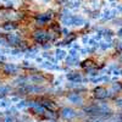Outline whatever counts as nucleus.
Instances as JSON below:
<instances>
[{"instance_id":"nucleus-1","label":"nucleus","mask_w":122,"mask_h":122,"mask_svg":"<svg viewBox=\"0 0 122 122\" xmlns=\"http://www.w3.org/2000/svg\"><path fill=\"white\" fill-rule=\"evenodd\" d=\"M33 38L37 40L38 43L45 44L48 40L50 39V34L48 32H45V30H43V29H37L36 32L33 33Z\"/></svg>"},{"instance_id":"nucleus-2","label":"nucleus","mask_w":122,"mask_h":122,"mask_svg":"<svg viewBox=\"0 0 122 122\" xmlns=\"http://www.w3.org/2000/svg\"><path fill=\"white\" fill-rule=\"evenodd\" d=\"M94 97H95V99L103 100V99L109 97V93H107V90L104 87H97L94 89Z\"/></svg>"},{"instance_id":"nucleus-3","label":"nucleus","mask_w":122,"mask_h":122,"mask_svg":"<svg viewBox=\"0 0 122 122\" xmlns=\"http://www.w3.org/2000/svg\"><path fill=\"white\" fill-rule=\"evenodd\" d=\"M40 101H42V103H40V105H42L45 110H48V111H56L57 105L54 103V101L49 100V99H42Z\"/></svg>"},{"instance_id":"nucleus-4","label":"nucleus","mask_w":122,"mask_h":122,"mask_svg":"<svg viewBox=\"0 0 122 122\" xmlns=\"http://www.w3.org/2000/svg\"><path fill=\"white\" fill-rule=\"evenodd\" d=\"M50 17H51L50 14H40V15L37 16V23L39 26H44L46 22H49Z\"/></svg>"},{"instance_id":"nucleus-5","label":"nucleus","mask_w":122,"mask_h":122,"mask_svg":"<svg viewBox=\"0 0 122 122\" xmlns=\"http://www.w3.org/2000/svg\"><path fill=\"white\" fill-rule=\"evenodd\" d=\"M6 42L12 44V45H20L21 44V38H20L17 34H9L6 37Z\"/></svg>"},{"instance_id":"nucleus-6","label":"nucleus","mask_w":122,"mask_h":122,"mask_svg":"<svg viewBox=\"0 0 122 122\" xmlns=\"http://www.w3.org/2000/svg\"><path fill=\"white\" fill-rule=\"evenodd\" d=\"M61 115H62L64 117H66V118H72V117L76 116V112L70 107H64L62 110H61Z\"/></svg>"},{"instance_id":"nucleus-7","label":"nucleus","mask_w":122,"mask_h":122,"mask_svg":"<svg viewBox=\"0 0 122 122\" xmlns=\"http://www.w3.org/2000/svg\"><path fill=\"white\" fill-rule=\"evenodd\" d=\"M66 77H67L68 81H71V82H73V83H76V82L78 83V82H81V81H82V77H81V75L77 73V72H76V73H75V72L68 73Z\"/></svg>"},{"instance_id":"nucleus-8","label":"nucleus","mask_w":122,"mask_h":122,"mask_svg":"<svg viewBox=\"0 0 122 122\" xmlns=\"http://www.w3.org/2000/svg\"><path fill=\"white\" fill-rule=\"evenodd\" d=\"M67 98H68V100L71 101V103H73V104H81L82 103V98L78 95V93H72V94H70Z\"/></svg>"},{"instance_id":"nucleus-9","label":"nucleus","mask_w":122,"mask_h":122,"mask_svg":"<svg viewBox=\"0 0 122 122\" xmlns=\"http://www.w3.org/2000/svg\"><path fill=\"white\" fill-rule=\"evenodd\" d=\"M4 71H5L6 73L14 75V73L17 72V66H15V65H12V64H6V65L4 66Z\"/></svg>"},{"instance_id":"nucleus-10","label":"nucleus","mask_w":122,"mask_h":122,"mask_svg":"<svg viewBox=\"0 0 122 122\" xmlns=\"http://www.w3.org/2000/svg\"><path fill=\"white\" fill-rule=\"evenodd\" d=\"M25 90L28 92V93H36V94H37L38 92H42L43 89L39 88V87H37V86H28V87L26 86V87H25Z\"/></svg>"},{"instance_id":"nucleus-11","label":"nucleus","mask_w":122,"mask_h":122,"mask_svg":"<svg viewBox=\"0 0 122 122\" xmlns=\"http://www.w3.org/2000/svg\"><path fill=\"white\" fill-rule=\"evenodd\" d=\"M42 67L48 68V70H59L57 65H56V64H53V62H50V61H45V62H43V64H42Z\"/></svg>"},{"instance_id":"nucleus-12","label":"nucleus","mask_w":122,"mask_h":122,"mask_svg":"<svg viewBox=\"0 0 122 122\" xmlns=\"http://www.w3.org/2000/svg\"><path fill=\"white\" fill-rule=\"evenodd\" d=\"M44 77L43 76H40V75H34V76H32L30 77V81H32L33 83H37V84H39V83H43L44 82Z\"/></svg>"},{"instance_id":"nucleus-13","label":"nucleus","mask_w":122,"mask_h":122,"mask_svg":"<svg viewBox=\"0 0 122 122\" xmlns=\"http://www.w3.org/2000/svg\"><path fill=\"white\" fill-rule=\"evenodd\" d=\"M65 62L67 64V65H78V60H77V57H73V56H66V59H65Z\"/></svg>"},{"instance_id":"nucleus-14","label":"nucleus","mask_w":122,"mask_h":122,"mask_svg":"<svg viewBox=\"0 0 122 122\" xmlns=\"http://www.w3.org/2000/svg\"><path fill=\"white\" fill-rule=\"evenodd\" d=\"M55 56H56V60H61V59H66V53L61 49H57L56 53H55Z\"/></svg>"},{"instance_id":"nucleus-15","label":"nucleus","mask_w":122,"mask_h":122,"mask_svg":"<svg viewBox=\"0 0 122 122\" xmlns=\"http://www.w3.org/2000/svg\"><path fill=\"white\" fill-rule=\"evenodd\" d=\"M45 118H48V120H54V118H56V112H54V111H45V114L43 115Z\"/></svg>"},{"instance_id":"nucleus-16","label":"nucleus","mask_w":122,"mask_h":122,"mask_svg":"<svg viewBox=\"0 0 122 122\" xmlns=\"http://www.w3.org/2000/svg\"><path fill=\"white\" fill-rule=\"evenodd\" d=\"M112 89L115 90V93H118V92L122 89V84L118 83V82H117V83H114V84H112Z\"/></svg>"},{"instance_id":"nucleus-17","label":"nucleus","mask_w":122,"mask_h":122,"mask_svg":"<svg viewBox=\"0 0 122 122\" xmlns=\"http://www.w3.org/2000/svg\"><path fill=\"white\" fill-rule=\"evenodd\" d=\"M26 105H27L26 101H20V103H17V109H23Z\"/></svg>"},{"instance_id":"nucleus-18","label":"nucleus","mask_w":122,"mask_h":122,"mask_svg":"<svg viewBox=\"0 0 122 122\" xmlns=\"http://www.w3.org/2000/svg\"><path fill=\"white\" fill-rule=\"evenodd\" d=\"M9 89L6 88V87H3V88H0V94H4V93H6Z\"/></svg>"},{"instance_id":"nucleus-19","label":"nucleus","mask_w":122,"mask_h":122,"mask_svg":"<svg viewBox=\"0 0 122 122\" xmlns=\"http://www.w3.org/2000/svg\"><path fill=\"white\" fill-rule=\"evenodd\" d=\"M100 46L103 48V49H107V48H109L110 45H109L107 43H101V45H100Z\"/></svg>"},{"instance_id":"nucleus-20","label":"nucleus","mask_w":122,"mask_h":122,"mask_svg":"<svg viewBox=\"0 0 122 122\" xmlns=\"http://www.w3.org/2000/svg\"><path fill=\"white\" fill-rule=\"evenodd\" d=\"M0 61H5V56H3V55H0Z\"/></svg>"},{"instance_id":"nucleus-21","label":"nucleus","mask_w":122,"mask_h":122,"mask_svg":"<svg viewBox=\"0 0 122 122\" xmlns=\"http://www.w3.org/2000/svg\"><path fill=\"white\" fill-rule=\"evenodd\" d=\"M117 34H118V37H122V29L118 30V33H117Z\"/></svg>"},{"instance_id":"nucleus-22","label":"nucleus","mask_w":122,"mask_h":122,"mask_svg":"<svg viewBox=\"0 0 122 122\" xmlns=\"http://www.w3.org/2000/svg\"><path fill=\"white\" fill-rule=\"evenodd\" d=\"M36 61H38V62H42V59L38 57V59H36Z\"/></svg>"},{"instance_id":"nucleus-23","label":"nucleus","mask_w":122,"mask_h":122,"mask_svg":"<svg viewBox=\"0 0 122 122\" xmlns=\"http://www.w3.org/2000/svg\"><path fill=\"white\" fill-rule=\"evenodd\" d=\"M120 75H122V70H121V71H120Z\"/></svg>"}]
</instances>
